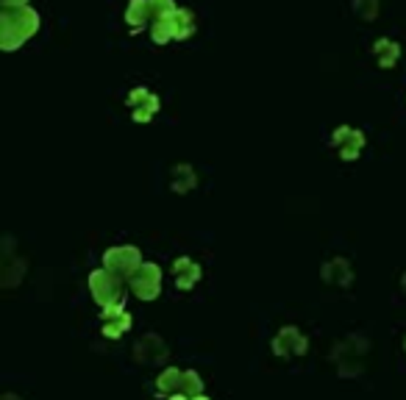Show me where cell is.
Here are the masks:
<instances>
[{
	"label": "cell",
	"mask_w": 406,
	"mask_h": 400,
	"mask_svg": "<svg viewBox=\"0 0 406 400\" xmlns=\"http://www.w3.org/2000/svg\"><path fill=\"white\" fill-rule=\"evenodd\" d=\"M40 31V14L28 6H3L0 11V44L3 50H17Z\"/></svg>",
	"instance_id": "1"
},
{
	"label": "cell",
	"mask_w": 406,
	"mask_h": 400,
	"mask_svg": "<svg viewBox=\"0 0 406 400\" xmlns=\"http://www.w3.org/2000/svg\"><path fill=\"white\" fill-rule=\"evenodd\" d=\"M90 292H92V301H95L100 309L123 306V303H126L123 278H120V275H114V272H109L106 267L92 269L90 272Z\"/></svg>",
	"instance_id": "2"
},
{
	"label": "cell",
	"mask_w": 406,
	"mask_h": 400,
	"mask_svg": "<svg viewBox=\"0 0 406 400\" xmlns=\"http://www.w3.org/2000/svg\"><path fill=\"white\" fill-rule=\"evenodd\" d=\"M142 265V253L134 245H114L103 253V267L120 278H131Z\"/></svg>",
	"instance_id": "3"
},
{
	"label": "cell",
	"mask_w": 406,
	"mask_h": 400,
	"mask_svg": "<svg viewBox=\"0 0 406 400\" xmlns=\"http://www.w3.org/2000/svg\"><path fill=\"white\" fill-rule=\"evenodd\" d=\"M129 286L139 301H156L162 295V269H159V265L142 262L139 269L129 278Z\"/></svg>",
	"instance_id": "4"
},
{
	"label": "cell",
	"mask_w": 406,
	"mask_h": 400,
	"mask_svg": "<svg viewBox=\"0 0 406 400\" xmlns=\"http://www.w3.org/2000/svg\"><path fill=\"white\" fill-rule=\"evenodd\" d=\"M331 145L342 162H354V159H359L362 147H364V133L359 128H351V126H340L331 133Z\"/></svg>",
	"instance_id": "5"
},
{
	"label": "cell",
	"mask_w": 406,
	"mask_h": 400,
	"mask_svg": "<svg viewBox=\"0 0 406 400\" xmlns=\"http://www.w3.org/2000/svg\"><path fill=\"white\" fill-rule=\"evenodd\" d=\"M126 103H129L131 117H134L136 123H150L156 117V111H159V97L145 87L131 89L129 97H126Z\"/></svg>",
	"instance_id": "6"
},
{
	"label": "cell",
	"mask_w": 406,
	"mask_h": 400,
	"mask_svg": "<svg viewBox=\"0 0 406 400\" xmlns=\"http://www.w3.org/2000/svg\"><path fill=\"white\" fill-rule=\"evenodd\" d=\"M273 351H275V356H281V358L304 356L306 353V337L301 334V328L284 325V328L275 334V339H273Z\"/></svg>",
	"instance_id": "7"
},
{
	"label": "cell",
	"mask_w": 406,
	"mask_h": 400,
	"mask_svg": "<svg viewBox=\"0 0 406 400\" xmlns=\"http://www.w3.org/2000/svg\"><path fill=\"white\" fill-rule=\"evenodd\" d=\"M134 358L136 361H142V364L165 361V358H167V345H165V339H162V337H156V334L142 337V339L134 345Z\"/></svg>",
	"instance_id": "8"
},
{
	"label": "cell",
	"mask_w": 406,
	"mask_h": 400,
	"mask_svg": "<svg viewBox=\"0 0 406 400\" xmlns=\"http://www.w3.org/2000/svg\"><path fill=\"white\" fill-rule=\"evenodd\" d=\"M201 275H203L201 265L195 259H189V256H181V259L173 262V278H176V286H179L181 292L195 289V284L201 281Z\"/></svg>",
	"instance_id": "9"
},
{
	"label": "cell",
	"mask_w": 406,
	"mask_h": 400,
	"mask_svg": "<svg viewBox=\"0 0 406 400\" xmlns=\"http://www.w3.org/2000/svg\"><path fill=\"white\" fill-rule=\"evenodd\" d=\"M351 278H354V269L348 259H331L323 265V281L331 286H348Z\"/></svg>",
	"instance_id": "10"
},
{
	"label": "cell",
	"mask_w": 406,
	"mask_h": 400,
	"mask_svg": "<svg viewBox=\"0 0 406 400\" xmlns=\"http://www.w3.org/2000/svg\"><path fill=\"white\" fill-rule=\"evenodd\" d=\"M184 372L186 370H179V367H167L159 372L156 378V395L162 398H170V395H179L181 387H184Z\"/></svg>",
	"instance_id": "11"
},
{
	"label": "cell",
	"mask_w": 406,
	"mask_h": 400,
	"mask_svg": "<svg viewBox=\"0 0 406 400\" xmlns=\"http://www.w3.org/2000/svg\"><path fill=\"white\" fill-rule=\"evenodd\" d=\"M131 325H134L131 314L123 309L120 314H114V317H106V320H103V337H106V339H120L123 334H129V331H131Z\"/></svg>",
	"instance_id": "12"
},
{
	"label": "cell",
	"mask_w": 406,
	"mask_h": 400,
	"mask_svg": "<svg viewBox=\"0 0 406 400\" xmlns=\"http://www.w3.org/2000/svg\"><path fill=\"white\" fill-rule=\"evenodd\" d=\"M373 56L378 59V67L393 70L395 61L401 59V47L393 42V40H376V44H373Z\"/></svg>",
	"instance_id": "13"
},
{
	"label": "cell",
	"mask_w": 406,
	"mask_h": 400,
	"mask_svg": "<svg viewBox=\"0 0 406 400\" xmlns=\"http://www.w3.org/2000/svg\"><path fill=\"white\" fill-rule=\"evenodd\" d=\"M150 17H153L150 0H131L129 8H126V23H129V28H134V31H139Z\"/></svg>",
	"instance_id": "14"
},
{
	"label": "cell",
	"mask_w": 406,
	"mask_h": 400,
	"mask_svg": "<svg viewBox=\"0 0 406 400\" xmlns=\"http://www.w3.org/2000/svg\"><path fill=\"white\" fill-rule=\"evenodd\" d=\"M195 183H198V176H195V170L189 167V164H179V167H173V192H189V189H195Z\"/></svg>",
	"instance_id": "15"
},
{
	"label": "cell",
	"mask_w": 406,
	"mask_h": 400,
	"mask_svg": "<svg viewBox=\"0 0 406 400\" xmlns=\"http://www.w3.org/2000/svg\"><path fill=\"white\" fill-rule=\"evenodd\" d=\"M173 28H176V40H186V37L195 31V17H192V11L179 8V11H176V20H173Z\"/></svg>",
	"instance_id": "16"
},
{
	"label": "cell",
	"mask_w": 406,
	"mask_h": 400,
	"mask_svg": "<svg viewBox=\"0 0 406 400\" xmlns=\"http://www.w3.org/2000/svg\"><path fill=\"white\" fill-rule=\"evenodd\" d=\"M181 395H186V398H201L203 395V381H201V375L195 372V370H186L184 372V387H181Z\"/></svg>",
	"instance_id": "17"
},
{
	"label": "cell",
	"mask_w": 406,
	"mask_h": 400,
	"mask_svg": "<svg viewBox=\"0 0 406 400\" xmlns=\"http://www.w3.org/2000/svg\"><path fill=\"white\" fill-rule=\"evenodd\" d=\"M354 8H357V14H359V17L373 20V17H376V11H378V0H357V3H354Z\"/></svg>",
	"instance_id": "18"
},
{
	"label": "cell",
	"mask_w": 406,
	"mask_h": 400,
	"mask_svg": "<svg viewBox=\"0 0 406 400\" xmlns=\"http://www.w3.org/2000/svg\"><path fill=\"white\" fill-rule=\"evenodd\" d=\"M28 0H3V6H25Z\"/></svg>",
	"instance_id": "19"
},
{
	"label": "cell",
	"mask_w": 406,
	"mask_h": 400,
	"mask_svg": "<svg viewBox=\"0 0 406 400\" xmlns=\"http://www.w3.org/2000/svg\"><path fill=\"white\" fill-rule=\"evenodd\" d=\"M167 400H189V398H186V395H181V392H179V395H170Z\"/></svg>",
	"instance_id": "20"
},
{
	"label": "cell",
	"mask_w": 406,
	"mask_h": 400,
	"mask_svg": "<svg viewBox=\"0 0 406 400\" xmlns=\"http://www.w3.org/2000/svg\"><path fill=\"white\" fill-rule=\"evenodd\" d=\"M3 400H20V398H14V395H3Z\"/></svg>",
	"instance_id": "21"
},
{
	"label": "cell",
	"mask_w": 406,
	"mask_h": 400,
	"mask_svg": "<svg viewBox=\"0 0 406 400\" xmlns=\"http://www.w3.org/2000/svg\"><path fill=\"white\" fill-rule=\"evenodd\" d=\"M192 400H209V398H206V395H201V398H192Z\"/></svg>",
	"instance_id": "22"
},
{
	"label": "cell",
	"mask_w": 406,
	"mask_h": 400,
	"mask_svg": "<svg viewBox=\"0 0 406 400\" xmlns=\"http://www.w3.org/2000/svg\"><path fill=\"white\" fill-rule=\"evenodd\" d=\"M404 289H406V275H404Z\"/></svg>",
	"instance_id": "23"
},
{
	"label": "cell",
	"mask_w": 406,
	"mask_h": 400,
	"mask_svg": "<svg viewBox=\"0 0 406 400\" xmlns=\"http://www.w3.org/2000/svg\"><path fill=\"white\" fill-rule=\"evenodd\" d=\"M404 348H406V342H404Z\"/></svg>",
	"instance_id": "24"
}]
</instances>
